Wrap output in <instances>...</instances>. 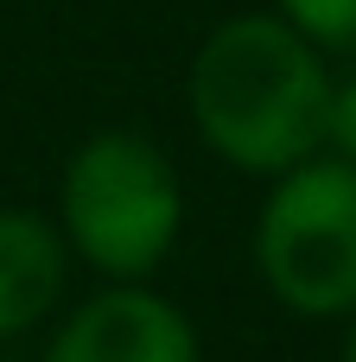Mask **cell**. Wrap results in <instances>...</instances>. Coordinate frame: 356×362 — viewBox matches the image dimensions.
Wrapping results in <instances>:
<instances>
[{
  "label": "cell",
  "instance_id": "8992f818",
  "mask_svg": "<svg viewBox=\"0 0 356 362\" xmlns=\"http://www.w3.org/2000/svg\"><path fill=\"white\" fill-rule=\"evenodd\" d=\"M325 57H356V0H274Z\"/></svg>",
  "mask_w": 356,
  "mask_h": 362
},
{
  "label": "cell",
  "instance_id": "6da1fadb",
  "mask_svg": "<svg viewBox=\"0 0 356 362\" xmlns=\"http://www.w3.org/2000/svg\"><path fill=\"white\" fill-rule=\"evenodd\" d=\"M331 89V57L287 13H236L210 25L185 70L197 140L248 178H280L287 165L325 153Z\"/></svg>",
  "mask_w": 356,
  "mask_h": 362
},
{
  "label": "cell",
  "instance_id": "ba28073f",
  "mask_svg": "<svg viewBox=\"0 0 356 362\" xmlns=\"http://www.w3.org/2000/svg\"><path fill=\"white\" fill-rule=\"evenodd\" d=\"M338 362H356V312L344 318V356H338Z\"/></svg>",
  "mask_w": 356,
  "mask_h": 362
},
{
  "label": "cell",
  "instance_id": "52a82bcc",
  "mask_svg": "<svg viewBox=\"0 0 356 362\" xmlns=\"http://www.w3.org/2000/svg\"><path fill=\"white\" fill-rule=\"evenodd\" d=\"M325 153L356 165V76H344L331 89V121H325Z\"/></svg>",
  "mask_w": 356,
  "mask_h": 362
},
{
  "label": "cell",
  "instance_id": "3957f363",
  "mask_svg": "<svg viewBox=\"0 0 356 362\" xmlns=\"http://www.w3.org/2000/svg\"><path fill=\"white\" fill-rule=\"evenodd\" d=\"M255 274L274 305L293 318H350L356 312V165L312 153L268 178L255 216Z\"/></svg>",
  "mask_w": 356,
  "mask_h": 362
},
{
  "label": "cell",
  "instance_id": "277c9868",
  "mask_svg": "<svg viewBox=\"0 0 356 362\" xmlns=\"http://www.w3.org/2000/svg\"><path fill=\"white\" fill-rule=\"evenodd\" d=\"M38 362H204V337L153 280H108L57 318Z\"/></svg>",
  "mask_w": 356,
  "mask_h": 362
},
{
  "label": "cell",
  "instance_id": "5b68a950",
  "mask_svg": "<svg viewBox=\"0 0 356 362\" xmlns=\"http://www.w3.org/2000/svg\"><path fill=\"white\" fill-rule=\"evenodd\" d=\"M70 280V248L51 216L38 210H0V344L38 331Z\"/></svg>",
  "mask_w": 356,
  "mask_h": 362
},
{
  "label": "cell",
  "instance_id": "7a4b0ae2",
  "mask_svg": "<svg viewBox=\"0 0 356 362\" xmlns=\"http://www.w3.org/2000/svg\"><path fill=\"white\" fill-rule=\"evenodd\" d=\"M70 261L102 280H153L185 229V185L159 140L134 127H96L76 140L51 210Z\"/></svg>",
  "mask_w": 356,
  "mask_h": 362
}]
</instances>
